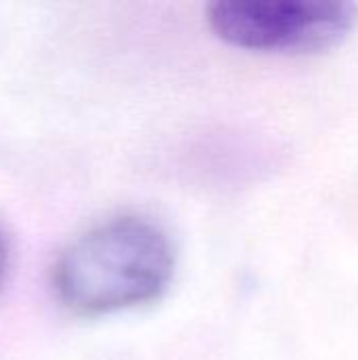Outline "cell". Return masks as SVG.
Wrapping results in <instances>:
<instances>
[{"label":"cell","mask_w":358,"mask_h":360,"mask_svg":"<svg viewBox=\"0 0 358 360\" xmlns=\"http://www.w3.org/2000/svg\"><path fill=\"white\" fill-rule=\"evenodd\" d=\"M173 272L169 234L146 217L120 215L89 228L61 251L53 285L74 314L103 316L156 302Z\"/></svg>","instance_id":"cell-1"},{"label":"cell","mask_w":358,"mask_h":360,"mask_svg":"<svg viewBox=\"0 0 358 360\" xmlns=\"http://www.w3.org/2000/svg\"><path fill=\"white\" fill-rule=\"evenodd\" d=\"M358 6L344 0H215L207 21L224 42L260 53H321L342 44Z\"/></svg>","instance_id":"cell-2"},{"label":"cell","mask_w":358,"mask_h":360,"mask_svg":"<svg viewBox=\"0 0 358 360\" xmlns=\"http://www.w3.org/2000/svg\"><path fill=\"white\" fill-rule=\"evenodd\" d=\"M6 264H8V255H6V243L0 234V285L4 281V274H6Z\"/></svg>","instance_id":"cell-3"}]
</instances>
